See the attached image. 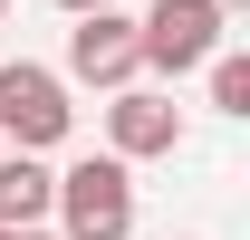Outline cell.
Wrapping results in <instances>:
<instances>
[{
  "instance_id": "cell-12",
  "label": "cell",
  "mask_w": 250,
  "mask_h": 240,
  "mask_svg": "<svg viewBox=\"0 0 250 240\" xmlns=\"http://www.w3.org/2000/svg\"><path fill=\"white\" fill-rule=\"evenodd\" d=\"M0 240H10V231H0Z\"/></svg>"
},
{
  "instance_id": "cell-11",
  "label": "cell",
  "mask_w": 250,
  "mask_h": 240,
  "mask_svg": "<svg viewBox=\"0 0 250 240\" xmlns=\"http://www.w3.org/2000/svg\"><path fill=\"white\" fill-rule=\"evenodd\" d=\"M0 20H10V0H0Z\"/></svg>"
},
{
  "instance_id": "cell-10",
  "label": "cell",
  "mask_w": 250,
  "mask_h": 240,
  "mask_svg": "<svg viewBox=\"0 0 250 240\" xmlns=\"http://www.w3.org/2000/svg\"><path fill=\"white\" fill-rule=\"evenodd\" d=\"M10 240H48V231H10Z\"/></svg>"
},
{
  "instance_id": "cell-4",
  "label": "cell",
  "mask_w": 250,
  "mask_h": 240,
  "mask_svg": "<svg viewBox=\"0 0 250 240\" xmlns=\"http://www.w3.org/2000/svg\"><path fill=\"white\" fill-rule=\"evenodd\" d=\"M67 77H77V87H135V77H145L135 20H125V10H87V20L67 29Z\"/></svg>"
},
{
  "instance_id": "cell-6",
  "label": "cell",
  "mask_w": 250,
  "mask_h": 240,
  "mask_svg": "<svg viewBox=\"0 0 250 240\" xmlns=\"http://www.w3.org/2000/svg\"><path fill=\"white\" fill-rule=\"evenodd\" d=\"M58 202V173L39 154H0V231H39Z\"/></svg>"
},
{
  "instance_id": "cell-5",
  "label": "cell",
  "mask_w": 250,
  "mask_h": 240,
  "mask_svg": "<svg viewBox=\"0 0 250 240\" xmlns=\"http://www.w3.org/2000/svg\"><path fill=\"white\" fill-rule=\"evenodd\" d=\"M183 144V106L164 87H116V106H106V154L116 163H154V154Z\"/></svg>"
},
{
  "instance_id": "cell-1",
  "label": "cell",
  "mask_w": 250,
  "mask_h": 240,
  "mask_svg": "<svg viewBox=\"0 0 250 240\" xmlns=\"http://www.w3.org/2000/svg\"><path fill=\"white\" fill-rule=\"evenodd\" d=\"M48 211H58V240H125L135 231V163H116V154L67 163Z\"/></svg>"
},
{
  "instance_id": "cell-2",
  "label": "cell",
  "mask_w": 250,
  "mask_h": 240,
  "mask_svg": "<svg viewBox=\"0 0 250 240\" xmlns=\"http://www.w3.org/2000/svg\"><path fill=\"white\" fill-rule=\"evenodd\" d=\"M0 135H10V154H48L77 135V106H67V77L39 58H10L0 67Z\"/></svg>"
},
{
  "instance_id": "cell-3",
  "label": "cell",
  "mask_w": 250,
  "mask_h": 240,
  "mask_svg": "<svg viewBox=\"0 0 250 240\" xmlns=\"http://www.w3.org/2000/svg\"><path fill=\"white\" fill-rule=\"evenodd\" d=\"M135 48L154 77H192V67L221 58V0H154L135 20Z\"/></svg>"
},
{
  "instance_id": "cell-7",
  "label": "cell",
  "mask_w": 250,
  "mask_h": 240,
  "mask_svg": "<svg viewBox=\"0 0 250 240\" xmlns=\"http://www.w3.org/2000/svg\"><path fill=\"white\" fill-rule=\"evenodd\" d=\"M202 77H212V106H221V116H250V58H241V48H221Z\"/></svg>"
},
{
  "instance_id": "cell-8",
  "label": "cell",
  "mask_w": 250,
  "mask_h": 240,
  "mask_svg": "<svg viewBox=\"0 0 250 240\" xmlns=\"http://www.w3.org/2000/svg\"><path fill=\"white\" fill-rule=\"evenodd\" d=\"M58 10H67V20H87V10H116V0H58Z\"/></svg>"
},
{
  "instance_id": "cell-9",
  "label": "cell",
  "mask_w": 250,
  "mask_h": 240,
  "mask_svg": "<svg viewBox=\"0 0 250 240\" xmlns=\"http://www.w3.org/2000/svg\"><path fill=\"white\" fill-rule=\"evenodd\" d=\"M231 10H250V0H221V20H231Z\"/></svg>"
}]
</instances>
